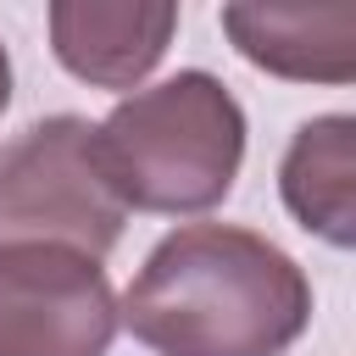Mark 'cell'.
Here are the masks:
<instances>
[{"label": "cell", "instance_id": "6da1fadb", "mask_svg": "<svg viewBox=\"0 0 356 356\" xmlns=\"http://www.w3.org/2000/svg\"><path fill=\"white\" fill-rule=\"evenodd\" d=\"M122 323L156 356H284L312 323V278L256 228L184 222L134 273Z\"/></svg>", "mask_w": 356, "mask_h": 356}, {"label": "cell", "instance_id": "7a4b0ae2", "mask_svg": "<svg viewBox=\"0 0 356 356\" xmlns=\"http://www.w3.org/2000/svg\"><path fill=\"white\" fill-rule=\"evenodd\" d=\"M100 161L134 211L200 217L222 206L239 178L245 111L217 72L184 67L106 111Z\"/></svg>", "mask_w": 356, "mask_h": 356}, {"label": "cell", "instance_id": "3957f363", "mask_svg": "<svg viewBox=\"0 0 356 356\" xmlns=\"http://www.w3.org/2000/svg\"><path fill=\"white\" fill-rule=\"evenodd\" d=\"M128 200L100 161V122L39 117L0 145V250L6 245H67L106 256L122 239Z\"/></svg>", "mask_w": 356, "mask_h": 356}, {"label": "cell", "instance_id": "277c9868", "mask_svg": "<svg viewBox=\"0 0 356 356\" xmlns=\"http://www.w3.org/2000/svg\"><path fill=\"white\" fill-rule=\"evenodd\" d=\"M122 306L95 256L67 245L0 250V356H106Z\"/></svg>", "mask_w": 356, "mask_h": 356}, {"label": "cell", "instance_id": "5b68a950", "mask_svg": "<svg viewBox=\"0 0 356 356\" xmlns=\"http://www.w3.org/2000/svg\"><path fill=\"white\" fill-rule=\"evenodd\" d=\"M228 44L284 83H356V0H228Z\"/></svg>", "mask_w": 356, "mask_h": 356}, {"label": "cell", "instance_id": "8992f818", "mask_svg": "<svg viewBox=\"0 0 356 356\" xmlns=\"http://www.w3.org/2000/svg\"><path fill=\"white\" fill-rule=\"evenodd\" d=\"M56 61L95 89H139L178 33L172 0H56L44 11Z\"/></svg>", "mask_w": 356, "mask_h": 356}, {"label": "cell", "instance_id": "52a82bcc", "mask_svg": "<svg viewBox=\"0 0 356 356\" xmlns=\"http://www.w3.org/2000/svg\"><path fill=\"white\" fill-rule=\"evenodd\" d=\"M284 211L323 245L356 250V111L306 117L278 161Z\"/></svg>", "mask_w": 356, "mask_h": 356}, {"label": "cell", "instance_id": "ba28073f", "mask_svg": "<svg viewBox=\"0 0 356 356\" xmlns=\"http://www.w3.org/2000/svg\"><path fill=\"white\" fill-rule=\"evenodd\" d=\"M11 106V56H6V44H0V111Z\"/></svg>", "mask_w": 356, "mask_h": 356}]
</instances>
